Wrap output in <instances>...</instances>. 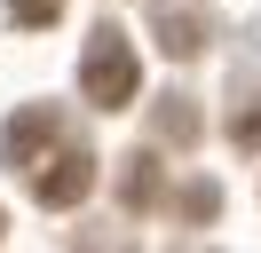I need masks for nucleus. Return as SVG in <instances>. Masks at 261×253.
<instances>
[{
  "label": "nucleus",
  "instance_id": "3",
  "mask_svg": "<svg viewBox=\"0 0 261 253\" xmlns=\"http://www.w3.org/2000/svg\"><path fill=\"white\" fill-rule=\"evenodd\" d=\"M8 16H16V24H32V32H48L56 16H64V0H8Z\"/></svg>",
  "mask_w": 261,
  "mask_h": 253
},
{
  "label": "nucleus",
  "instance_id": "1",
  "mask_svg": "<svg viewBox=\"0 0 261 253\" xmlns=\"http://www.w3.org/2000/svg\"><path fill=\"white\" fill-rule=\"evenodd\" d=\"M8 166L24 174V190L40 206H80L95 190V150L64 127L56 103H32V111L8 119Z\"/></svg>",
  "mask_w": 261,
  "mask_h": 253
},
{
  "label": "nucleus",
  "instance_id": "5",
  "mask_svg": "<svg viewBox=\"0 0 261 253\" xmlns=\"http://www.w3.org/2000/svg\"><path fill=\"white\" fill-rule=\"evenodd\" d=\"M150 190H159V166H150V158H135V166H127V206H143Z\"/></svg>",
  "mask_w": 261,
  "mask_h": 253
},
{
  "label": "nucleus",
  "instance_id": "2",
  "mask_svg": "<svg viewBox=\"0 0 261 253\" xmlns=\"http://www.w3.org/2000/svg\"><path fill=\"white\" fill-rule=\"evenodd\" d=\"M135 79H143V71H135L127 32H119V24H95V32H87V56H80V95L95 111H127L135 103Z\"/></svg>",
  "mask_w": 261,
  "mask_h": 253
},
{
  "label": "nucleus",
  "instance_id": "4",
  "mask_svg": "<svg viewBox=\"0 0 261 253\" xmlns=\"http://www.w3.org/2000/svg\"><path fill=\"white\" fill-rule=\"evenodd\" d=\"M166 56H198V24H190V16H166Z\"/></svg>",
  "mask_w": 261,
  "mask_h": 253
},
{
  "label": "nucleus",
  "instance_id": "6",
  "mask_svg": "<svg viewBox=\"0 0 261 253\" xmlns=\"http://www.w3.org/2000/svg\"><path fill=\"white\" fill-rule=\"evenodd\" d=\"M238 142H245V150H261V111H245V119H238Z\"/></svg>",
  "mask_w": 261,
  "mask_h": 253
}]
</instances>
